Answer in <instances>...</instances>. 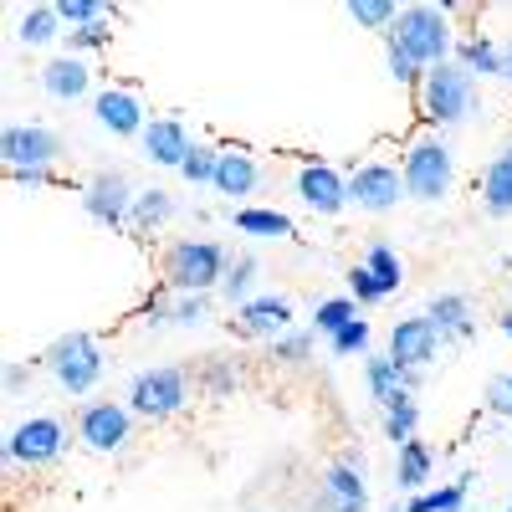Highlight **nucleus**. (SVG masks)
<instances>
[{"label":"nucleus","instance_id":"nucleus-1","mask_svg":"<svg viewBox=\"0 0 512 512\" xmlns=\"http://www.w3.org/2000/svg\"><path fill=\"white\" fill-rule=\"evenodd\" d=\"M477 108H482V82L461 62L431 67L420 77V88H415V113H420V123L431 128V134H446V128L472 123Z\"/></svg>","mask_w":512,"mask_h":512},{"label":"nucleus","instance_id":"nucleus-2","mask_svg":"<svg viewBox=\"0 0 512 512\" xmlns=\"http://www.w3.org/2000/svg\"><path fill=\"white\" fill-rule=\"evenodd\" d=\"M231 251L210 236H180L159 251V277L169 292H221Z\"/></svg>","mask_w":512,"mask_h":512},{"label":"nucleus","instance_id":"nucleus-3","mask_svg":"<svg viewBox=\"0 0 512 512\" xmlns=\"http://www.w3.org/2000/svg\"><path fill=\"white\" fill-rule=\"evenodd\" d=\"M400 180H405V200L415 205H441L456 190V154L446 144V134H415L400 149Z\"/></svg>","mask_w":512,"mask_h":512},{"label":"nucleus","instance_id":"nucleus-4","mask_svg":"<svg viewBox=\"0 0 512 512\" xmlns=\"http://www.w3.org/2000/svg\"><path fill=\"white\" fill-rule=\"evenodd\" d=\"M461 6H425V0H415V6H400V21H395V41L400 47L431 72V67H441V62H456V31H451V16H456Z\"/></svg>","mask_w":512,"mask_h":512},{"label":"nucleus","instance_id":"nucleus-5","mask_svg":"<svg viewBox=\"0 0 512 512\" xmlns=\"http://www.w3.org/2000/svg\"><path fill=\"white\" fill-rule=\"evenodd\" d=\"M195 400V369L185 364H154V369H139L128 379V410L139 420H175L185 415Z\"/></svg>","mask_w":512,"mask_h":512},{"label":"nucleus","instance_id":"nucleus-6","mask_svg":"<svg viewBox=\"0 0 512 512\" xmlns=\"http://www.w3.org/2000/svg\"><path fill=\"white\" fill-rule=\"evenodd\" d=\"M72 446V431L67 420L57 415H31V420H16L11 436H6V477L16 472H47L57 466Z\"/></svg>","mask_w":512,"mask_h":512},{"label":"nucleus","instance_id":"nucleus-7","mask_svg":"<svg viewBox=\"0 0 512 512\" xmlns=\"http://www.w3.org/2000/svg\"><path fill=\"white\" fill-rule=\"evenodd\" d=\"M41 364L52 369V379L62 384L67 395H93L98 384H103V369H108L103 344H98L93 333H82V328H72V333L52 338V349L41 354Z\"/></svg>","mask_w":512,"mask_h":512},{"label":"nucleus","instance_id":"nucleus-8","mask_svg":"<svg viewBox=\"0 0 512 512\" xmlns=\"http://www.w3.org/2000/svg\"><path fill=\"white\" fill-rule=\"evenodd\" d=\"M134 410L123 400H82L72 415V436L88 456H123L134 441Z\"/></svg>","mask_w":512,"mask_h":512},{"label":"nucleus","instance_id":"nucleus-9","mask_svg":"<svg viewBox=\"0 0 512 512\" xmlns=\"http://www.w3.org/2000/svg\"><path fill=\"white\" fill-rule=\"evenodd\" d=\"M308 512H369V461L359 446H344L323 466Z\"/></svg>","mask_w":512,"mask_h":512},{"label":"nucleus","instance_id":"nucleus-10","mask_svg":"<svg viewBox=\"0 0 512 512\" xmlns=\"http://www.w3.org/2000/svg\"><path fill=\"white\" fill-rule=\"evenodd\" d=\"M67 154L62 134L47 123H6L0 134V159H6V175H26V169H57V159Z\"/></svg>","mask_w":512,"mask_h":512},{"label":"nucleus","instance_id":"nucleus-11","mask_svg":"<svg viewBox=\"0 0 512 512\" xmlns=\"http://www.w3.org/2000/svg\"><path fill=\"white\" fill-rule=\"evenodd\" d=\"M134 180L123 169H98V175L82 180V216L108 226V231H128V216H134Z\"/></svg>","mask_w":512,"mask_h":512},{"label":"nucleus","instance_id":"nucleus-12","mask_svg":"<svg viewBox=\"0 0 512 512\" xmlns=\"http://www.w3.org/2000/svg\"><path fill=\"white\" fill-rule=\"evenodd\" d=\"M400 200H405L400 164H390V159L354 164V175H349V205H359L364 216H390V210H400Z\"/></svg>","mask_w":512,"mask_h":512},{"label":"nucleus","instance_id":"nucleus-13","mask_svg":"<svg viewBox=\"0 0 512 512\" xmlns=\"http://www.w3.org/2000/svg\"><path fill=\"white\" fill-rule=\"evenodd\" d=\"M292 190L323 221H333V216H344V210H349V175H338V164H328V159H303V164H297Z\"/></svg>","mask_w":512,"mask_h":512},{"label":"nucleus","instance_id":"nucleus-14","mask_svg":"<svg viewBox=\"0 0 512 512\" xmlns=\"http://www.w3.org/2000/svg\"><path fill=\"white\" fill-rule=\"evenodd\" d=\"M292 328H297V308H292V297H282V292H256L251 303L236 308V318H231V333L251 338V344H272V338H282Z\"/></svg>","mask_w":512,"mask_h":512},{"label":"nucleus","instance_id":"nucleus-15","mask_svg":"<svg viewBox=\"0 0 512 512\" xmlns=\"http://www.w3.org/2000/svg\"><path fill=\"white\" fill-rule=\"evenodd\" d=\"M93 123L103 128V134H113V139H144L149 113H144V98L134 88L108 82V88H98V98H93Z\"/></svg>","mask_w":512,"mask_h":512},{"label":"nucleus","instance_id":"nucleus-16","mask_svg":"<svg viewBox=\"0 0 512 512\" xmlns=\"http://www.w3.org/2000/svg\"><path fill=\"white\" fill-rule=\"evenodd\" d=\"M441 349H446V338L436 333V323L425 318V313H415V318H400L395 328H390V344H384V354H390L395 364H405V369H431L436 359H441Z\"/></svg>","mask_w":512,"mask_h":512},{"label":"nucleus","instance_id":"nucleus-17","mask_svg":"<svg viewBox=\"0 0 512 512\" xmlns=\"http://www.w3.org/2000/svg\"><path fill=\"white\" fill-rule=\"evenodd\" d=\"M364 390H369V400H374L379 415H384V410L415 400L420 369H405V364H395L390 354H369V359H364Z\"/></svg>","mask_w":512,"mask_h":512},{"label":"nucleus","instance_id":"nucleus-18","mask_svg":"<svg viewBox=\"0 0 512 512\" xmlns=\"http://www.w3.org/2000/svg\"><path fill=\"white\" fill-rule=\"evenodd\" d=\"M36 82H41V93H47L52 103L98 98V93H93V62H88V57H72V52H62V57H52V62H41Z\"/></svg>","mask_w":512,"mask_h":512},{"label":"nucleus","instance_id":"nucleus-19","mask_svg":"<svg viewBox=\"0 0 512 512\" xmlns=\"http://www.w3.org/2000/svg\"><path fill=\"white\" fill-rule=\"evenodd\" d=\"M210 190L226 195L231 210L246 205L256 190H262V159H256L246 144H226L221 149V169H216V185H210Z\"/></svg>","mask_w":512,"mask_h":512},{"label":"nucleus","instance_id":"nucleus-20","mask_svg":"<svg viewBox=\"0 0 512 512\" xmlns=\"http://www.w3.org/2000/svg\"><path fill=\"white\" fill-rule=\"evenodd\" d=\"M139 144H144V159H149V164L175 169V175H180V164H185L190 149H195L185 118H149V128H144V139H139Z\"/></svg>","mask_w":512,"mask_h":512},{"label":"nucleus","instance_id":"nucleus-21","mask_svg":"<svg viewBox=\"0 0 512 512\" xmlns=\"http://www.w3.org/2000/svg\"><path fill=\"white\" fill-rule=\"evenodd\" d=\"M477 205L492 221H512V139L487 159L482 180H477Z\"/></svg>","mask_w":512,"mask_h":512},{"label":"nucleus","instance_id":"nucleus-22","mask_svg":"<svg viewBox=\"0 0 512 512\" xmlns=\"http://www.w3.org/2000/svg\"><path fill=\"white\" fill-rule=\"evenodd\" d=\"M425 318L436 323V333L446 344H466V338L477 333V313H472V297L466 292H436L431 303H425Z\"/></svg>","mask_w":512,"mask_h":512},{"label":"nucleus","instance_id":"nucleus-23","mask_svg":"<svg viewBox=\"0 0 512 512\" xmlns=\"http://www.w3.org/2000/svg\"><path fill=\"white\" fill-rule=\"evenodd\" d=\"M175 216H180V200L169 195L164 185H149V190H139V200H134V216H128V236L149 241V236H159Z\"/></svg>","mask_w":512,"mask_h":512},{"label":"nucleus","instance_id":"nucleus-24","mask_svg":"<svg viewBox=\"0 0 512 512\" xmlns=\"http://www.w3.org/2000/svg\"><path fill=\"white\" fill-rule=\"evenodd\" d=\"M231 226L241 236H256V241H297V221L277 205H236L231 210Z\"/></svg>","mask_w":512,"mask_h":512},{"label":"nucleus","instance_id":"nucleus-25","mask_svg":"<svg viewBox=\"0 0 512 512\" xmlns=\"http://www.w3.org/2000/svg\"><path fill=\"white\" fill-rule=\"evenodd\" d=\"M16 41H21V47H31V52L52 47V41H67V26H62V16H57V0L26 6V11L16 16Z\"/></svg>","mask_w":512,"mask_h":512},{"label":"nucleus","instance_id":"nucleus-26","mask_svg":"<svg viewBox=\"0 0 512 512\" xmlns=\"http://www.w3.org/2000/svg\"><path fill=\"white\" fill-rule=\"evenodd\" d=\"M431 477H436V451L425 446L420 436H415V441H405V446L395 451V487L415 497V492L431 487Z\"/></svg>","mask_w":512,"mask_h":512},{"label":"nucleus","instance_id":"nucleus-27","mask_svg":"<svg viewBox=\"0 0 512 512\" xmlns=\"http://www.w3.org/2000/svg\"><path fill=\"white\" fill-rule=\"evenodd\" d=\"M456 62L472 72L477 82L487 77H502V41H492L487 31H472V36H461L456 41Z\"/></svg>","mask_w":512,"mask_h":512},{"label":"nucleus","instance_id":"nucleus-28","mask_svg":"<svg viewBox=\"0 0 512 512\" xmlns=\"http://www.w3.org/2000/svg\"><path fill=\"white\" fill-rule=\"evenodd\" d=\"M472 472H461L456 482H446V487H425V492H415L405 507L410 512H466V497H472Z\"/></svg>","mask_w":512,"mask_h":512},{"label":"nucleus","instance_id":"nucleus-29","mask_svg":"<svg viewBox=\"0 0 512 512\" xmlns=\"http://www.w3.org/2000/svg\"><path fill=\"white\" fill-rule=\"evenodd\" d=\"M256 277H262V262H256L251 251H236L231 267H226V282H221V297H226L231 308H246L251 297H256Z\"/></svg>","mask_w":512,"mask_h":512},{"label":"nucleus","instance_id":"nucleus-30","mask_svg":"<svg viewBox=\"0 0 512 512\" xmlns=\"http://www.w3.org/2000/svg\"><path fill=\"white\" fill-rule=\"evenodd\" d=\"M313 344H318L313 328H292V333H282V338H272V344H267V364L272 369H308Z\"/></svg>","mask_w":512,"mask_h":512},{"label":"nucleus","instance_id":"nucleus-31","mask_svg":"<svg viewBox=\"0 0 512 512\" xmlns=\"http://www.w3.org/2000/svg\"><path fill=\"white\" fill-rule=\"evenodd\" d=\"M236 384H241V369H236V359H226V354H205V364L195 369V390L210 395V400L236 395Z\"/></svg>","mask_w":512,"mask_h":512},{"label":"nucleus","instance_id":"nucleus-32","mask_svg":"<svg viewBox=\"0 0 512 512\" xmlns=\"http://www.w3.org/2000/svg\"><path fill=\"white\" fill-rule=\"evenodd\" d=\"M359 262H364V267L374 272V282L384 287V297H395V292L405 287V262H400V251H395V246H384V241H369Z\"/></svg>","mask_w":512,"mask_h":512},{"label":"nucleus","instance_id":"nucleus-33","mask_svg":"<svg viewBox=\"0 0 512 512\" xmlns=\"http://www.w3.org/2000/svg\"><path fill=\"white\" fill-rule=\"evenodd\" d=\"M354 318H359V303H354L349 292H338V297H323V303L313 308L308 328H313L318 338H338V333H344V328H349Z\"/></svg>","mask_w":512,"mask_h":512},{"label":"nucleus","instance_id":"nucleus-34","mask_svg":"<svg viewBox=\"0 0 512 512\" xmlns=\"http://www.w3.org/2000/svg\"><path fill=\"white\" fill-rule=\"evenodd\" d=\"M344 16L359 26V31H379V36H390L395 21H400V6L395 0H349Z\"/></svg>","mask_w":512,"mask_h":512},{"label":"nucleus","instance_id":"nucleus-35","mask_svg":"<svg viewBox=\"0 0 512 512\" xmlns=\"http://www.w3.org/2000/svg\"><path fill=\"white\" fill-rule=\"evenodd\" d=\"M216 313V292H175L169 303V328H200Z\"/></svg>","mask_w":512,"mask_h":512},{"label":"nucleus","instance_id":"nucleus-36","mask_svg":"<svg viewBox=\"0 0 512 512\" xmlns=\"http://www.w3.org/2000/svg\"><path fill=\"white\" fill-rule=\"evenodd\" d=\"M216 169H221V144H205V139H195L190 159L180 164V180L200 190V185H216Z\"/></svg>","mask_w":512,"mask_h":512},{"label":"nucleus","instance_id":"nucleus-37","mask_svg":"<svg viewBox=\"0 0 512 512\" xmlns=\"http://www.w3.org/2000/svg\"><path fill=\"white\" fill-rule=\"evenodd\" d=\"M113 21H118V16H108V21H93V26H77V31H67V41H62V47H67L72 57H88V52H108V47H113Z\"/></svg>","mask_w":512,"mask_h":512},{"label":"nucleus","instance_id":"nucleus-38","mask_svg":"<svg viewBox=\"0 0 512 512\" xmlns=\"http://www.w3.org/2000/svg\"><path fill=\"white\" fill-rule=\"evenodd\" d=\"M369 344H374L369 318H354L338 338H328V354H333V359H369Z\"/></svg>","mask_w":512,"mask_h":512},{"label":"nucleus","instance_id":"nucleus-39","mask_svg":"<svg viewBox=\"0 0 512 512\" xmlns=\"http://www.w3.org/2000/svg\"><path fill=\"white\" fill-rule=\"evenodd\" d=\"M415 431H420V405H415V400L384 410V441H395V451H400L405 441H415Z\"/></svg>","mask_w":512,"mask_h":512},{"label":"nucleus","instance_id":"nucleus-40","mask_svg":"<svg viewBox=\"0 0 512 512\" xmlns=\"http://www.w3.org/2000/svg\"><path fill=\"white\" fill-rule=\"evenodd\" d=\"M384 62H390V77L400 82V88H410V93L420 88V77H425V67H420V62H415V57H410V52L400 47L395 36H384Z\"/></svg>","mask_w":512,"mask_h":512},{"label":"nucleus","instance_id":"nucleus-41","mask_svg":"<svg viewBox=\"0 0 512 512\" xmlns=\"http://www.w3.org/2000/svg\"><path fill=\"white\" fill-rule=\"evenodd\" d=\"M57 16H62V26H67V31H77V26L108 21V16H118V11H113V6H103V0H57Z\"/></svg>","mask_w":512,"mask_h":512},{"label":"nucleus","instance_id":"nucleus-42","mask_svg":"<svg viewBox=\"0 0 512 512\" xmlns=\"http://www.w3.org/2000/svg\"><path fill=\"white\" fill-rule=\"evenodd\" d=\"M344 282H349V297H354V303H359V308H374V303H384V287L374 282V272H369L364 262H354Z\"/></svg>","mask_w":512,"mask_h":512},{"label":"nucleus","instance_id":"nucleus-43","mask_svg":"<svg viewBox=\"0 0 512 512\" xmlns=\"http://www.w3.org/2000/svg\"><path fill=\"white\" fill-rule=\"evenodd\" d=\"M487 410H492L497 420H512V374H497V379L487 384Z\"/></svg>","mask_w":512,"mask_h":512},{"label":"nucleus","instance_id":"nucleus-44","mask_svg":"<svg viewBox=\"0 0 512 512\" xmlns=\"http://www.w3.org/2000/svg\"><path fill=\"white\" fill-rule=\"evenodd\" d=\"M11 185H21V190H47V185H57V169H26V175H11Z\"/></svg>","mask_w":512,"mask_h":512},{"label":"nucleus","instance_id":"nucleus-45","mask_svg":"<svg viewBox=\"0 0 512 512\" xmlns=\"http://www.w3.org/2000/svg\"><path fill=\"white\" fill-rule=\"evenodd\" d=\"M26 379H31V364L11 359V364H6V395H21V390H26Z\"/></svg>","mask_w":512,"mask_h":512},{"label":"nucleus","instance_id":"nucleus-46","mask_svg":"<svg viewBox=\"0 0 512 512\" xmlns=\"http://www.w3.org/2000/svg\"><path fill=\"white\" fill-rule=\"evenodd\" d=\"M502 82L512 88V41H502Z\"/></svg>","mask_w":512,"mask_h":512},{"label":"nucleus","instance_id":"nucleus-47","mask_svg":"<svg viewBox=\"0 0 512 512\" xmlns=\"http://www.w3.org/2000/svg\"><path fill=\"white\" fill-rule=\"evenodd\" d=\"M497 328H502V338H512V308H507V313H497Z\"/></svg>","mask_w":512,"mask_h":512},{"label":"nucleus","instance_id":"nucleus-48","mask_svg":"<svg viewBox=\"0 0 512 512\" xmlns=\"http://www.w3.org/2000/svg\"><path fill=\"white\" fill-rule=\"evenodd\" d=\"M502 267H507V272H512V251H507V256H502Z\"/></svg>","mask_w":512,"mask_h":512},{"label":"nucleus","instance_id":"nucleus-49","mask_svg":"<svg viewBox=\"0 0 512 512\" xmlns=\"http://www.w3.org/2000/svg\"><path fill=\"white\" fill-rule=\"evenodd\" d=\"M390 512H410V507H400V502H395V507H390Z\"/></svg>","mask_w":512,"mask_h":512},{"label":"nucleus","instance_id":"nucleus-50","mask_svg":"<svg viewBox=\"0 0 512 512\" xmlns=\"http://www.w3.org/2000/svg\"><path fill=\"white\" fill-rule=\"evenodd\" d=\"M502 512H512V502H507V507H502Z\"/></svg>","mask_w":512,"mask_h":512}]
</instances>
